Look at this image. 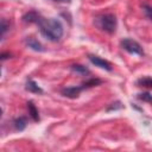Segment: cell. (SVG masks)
Here are the masks:
<instances>
[{"label":"cell","instance_id":"obj_1","mask_svg":"<svg viewBox=\"0 0 152 152\" xmlns=\"http://www.w3.org/2000/svg\"><path fill=\"white\" fill-rule=\"evenodd\" d=\"M38 26L40 28V33L46 39H49L51 42L59 40L63 36V32H64L62 23L57 19H53V18L46 19V18L42 17V19L38 23Z\"/></svg>","mask_w":152,"mask_h":152},{"label":"cell","instance_id":"obj_2","mask_svg":"<svg viewBox=\"0 0 152 152\" xmlns=\"http://www.w3.org/2000/svg\"><path fill=\"white\" fill-rule=\"evenodd\" d=\"M95 25L107 33H114L116 30V18L110 13L101 14L95 18Z\"/></svg>","mask_w":152,"mask_h":152},{"label":"cell","instance_id":"obj_3","mask_svg":"<svg viewBox=\"0 0 152 152\" xmlns=\"http://www.w3.org/2000/svg\"><path fill=\"white\" fill-rule=\"evenodd\" d=\"M121 48L124 50H126L127 52L133 53V55H139V56L144 55V50H142L141 45L138 42L129 39V38H125L121 40Z\"/></svg>","mask_w":152,"mask_h":152},{"label":"cell","instance_id":"obj_4","mask_svg":"<svg viewBox=\"0 0 152 152\" xmlns=\"http://www.w3.org/2000/svg\"><path fill=\"white\" fill-rule=\"evenodd\" d=\"M88 58H89V61H90L93 64H95V66H99V68L104 69V70H107V71H110V70H112V64H110L108 61L102 59L101 57H97V56H93V55H90Z\"/></svg>","mask_w":152,"mask_h":152},{"label":"cell","instance_id":"obj_5","mask_svg":"<svg viewBox=\"0 0 152 152\" xmlns=\"http://www.w3.org/2000/svg\"><path fill=\"white\" fill-rule=\"evenodd\" d=\"M84 89L83 86L81 87H68V88H63L62 89V95L70 97V99H75L78 97V95L81 94V91Z\"/></svg>","mask_w":152,"mask_h":152},{"label":"cell","instance_id":"obj_6","mask_svg":"<svg viewBox=\"0 0 152 152\" xmlns=\"http://www.w3.org/2000/svg\"><path fill=\"white\" fill-rule=\"evenodd\" d=\"M40 19H42V15L39 13H37L36 11H30L26 14H24V17H23V21L24 23H30V24H32V23L38 24Z\"/></svg>","mask_w":152,"mask_h":152},{"label":"cell","instance_id":"obj_7","mask_svg":"<svg viewBox=\"0 0 152 152\" xmlns=\"http://www.w3.org/2000/svg\"><path fill=\"white\" fill-rule=\"evenodd\" d=\"M26 45H27L28 48H31L32 50H34V51H39V52L44 51L43 45H42L37 39L32 38V37H30V38H27V39H26Z\"/></svg>","mask_w":152,"mask_h":152},{"label":"cell","instance_id":"obj_8","mask_svg":"<svg viewBox=\"0 0 152 152\" xmlns=\"http://www.w3.org/2000/svg\"><path fill=\"white\" fill-rule=\"evenodd\" d=\"M25 89L31 91V93H36V94H42L43 93V89L33 81V80H28L26 82V86H25Z\"/></svg>","mask_w":152,"mask_h":152},{"label":"cell","instance_id":"obj_9","mask_svg":"<svg viewBox=\"0 0 152 152\" xmlns=\"http://www.w3.org/2000/svg\"><path fill=\"white\" fill-rule=\"evenodd\" d=\"M26 104H27V109H28L30 116H31L34 121H39V114H38V110H37L36 106L33 104V102H32V101H28Z\"/></svg>","mask_w":152,"mask_h":152},{"label":"cell","instance_id":"obj_10","mask_svg":"<svg viewBox=\"0 0 152 152\" xmlns=\"http://www.w3.org/2000/svg\"><path fill=\"white\" fill-rule=\"evenodd\" d=\"M13 124H14V127H15V129H18V131H24L25 129V127H26V119L24 118V116H20V118H17L14 121H13Z\"/></svg>","mask_w":152,"mask_h":152},{"label":"cell","instance_id":"obj_11","mask_svg":"<svg viewBox=\"0 0 152 152\" xmlns=\"http://www.w3.org/2000/svg\"><path fill=\"white\" fill-rule=\"evenodd\" d=\"M137 84L139 87H145V88H152V78L151 77H141L137 81Z\"/></svg>","mask_w":152,"mask_h":152},{"label":"cell","instance_id":"obj_12","mask_svg":"<svg viewBox=\"0 0 152 152\" xmlns=\"http://www.w3.org/2000/svg\"><path fill=\"white\" fill-rule=\"evenodd\" d=\"M71 70L75 71V72H78V74H81V75L89 74V70H88L86 66L80 65V64H74V65H71Z\"/></svg>","mask_w":152,"mask_h":152},{"label":"cell","instance_id":"obj_13","mask_svg":"<svg viewBox=\"0 0 152 152\" xmlns=\"http://www.w3.org/2000/svg\"><path fill=\"white\" fill-rule=\"evenodd\" d=\"M138 99L141 100V101L152 103V95L150 93H140V94H138Z\"/></svg>","mask_w":152,"mask_h":152},{"label":"cell","instance_id":"obj_14","mask_svg":"<svg viewBox=\"0 0 152 152\" xmlns=\"http://www.w3.org/2000/svg\"><path fill=\"white\" fill-rule=\"evenodd\" d=\"M142 10H144V13L146 15V18L148 20L152 21V6H148V5H142Z\"/></svg>","mask_w":152,"mask_h":152},{"label":"cell","instance_id":"obj_15","mask_svg":"<svg viewBox=\"0 0 152 152\" xmlns=\"http://www.w3.org/2000/svg\"><path fill=\"white\" fill-rule=\"evenodd\" d=\"M8 27H10V25L7 24V21L5 19H2L1 20V37L5 36V33H6V31H7Z\"/></svg>","mask_w":152,"mask_h":152},{"label":"cell","instance_id":"obj_16","mask_svg":"<svg viewBox=\"0 0 152 152\" xmlns=\"http://www.w3.org/2000/svg\"><path fill=\"white\" fill-rule=\"evenodd\" d=\"M121 107H122V106H121V103H120V102H115V103H112V106L107 108V112L113 110V109H120Z\"/></svg>","mask_w":152,"mask_h":152},{"label":"cell","instance_id":"obj_17","mask_svg":"<svg viewBox=\"0 0 152 152\" xmlns=\"http://www.w3.org/2000/svg\"><path fill=\"white\" fill-rule=\"evenodd\" d=\"M7 56H11L10 53H1V59H6Z\"/></svg>","mask_w":152,"mask_h":152},{"label":"cell","instance_id":"obj_18","mask_svg":"<svg viewBox=\"0 0 152 152\" xmlns=\"http://www.w3.org/2000/svg\"><path fill=\"white\" fill-rule=\"evenodd\" d=\"M53 1H57V2H70L71 0H53Z\"/></svg>","mask_w":152,"mask_h":152}]
</instances>
